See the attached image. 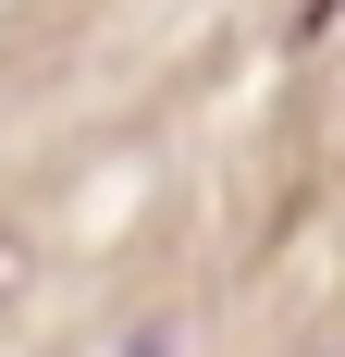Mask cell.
Listing matches in <instances>:
<instances>
[{
	"label": "cell",
	"mask_w": 345,
	"mask_h": 357,
	"mask_svg": "<svg viewBox=\"0 0 345 357\" xmlns=\"http://www.w3.org/2000/svg\"><path fill=\"white\" fill-rule=\"evenodd\" d=\"M0 284H13V234H0Z\"/></svg>",
	"instance_id": "cell-1"
}]
</instances>
